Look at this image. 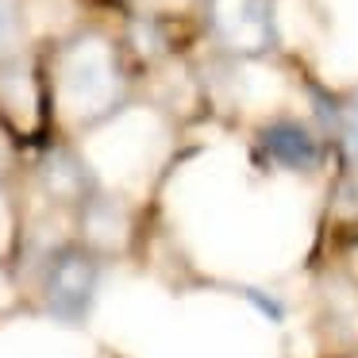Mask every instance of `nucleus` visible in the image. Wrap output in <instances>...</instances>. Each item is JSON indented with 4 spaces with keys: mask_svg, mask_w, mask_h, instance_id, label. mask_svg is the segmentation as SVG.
I'll return each mask as SVG.
<instances>
[{
    "mask_svg": "<svg viewBox=\"0 0 358 358\" xmlns=\"http://www.w3.org/2000/svg\"><path fill=\"white\" fill-rule=\"evenodd\" d=\"M35 185H39V193L50 204L70 208V212H78L93 193H101V181H96L93 166L70 143H55V147H47L39 155V162H35Z\"/></svg>",
    "mask_w": 358,
    "mask_h": 358,
    "instance_id": "nucleus-4",
    "label": "nucleus"
},
{
    "mask_svg": "<svg viewBox=\"0 0 358 358\" xmlns=\"http://www.w3.org/2000/svg\"><path fill=\"white\" fill-rule=\"evenodd\" d=\"M104 278V258L85 250L78 239L55 247L39 266V304L62 324H85Z\"/></svg>",
    "mask_w": 358,
    "mask_h": 358,
    "instance_id": "nucleus-2",
    "label": "nucleus"
},
{
    "mask_svg": "<svg viewBox=\"0 0 358 358\" xmlns=\"http://www.w3.org/2000/svg\"><path fill=\"white\" fill-rule=\"evenodd\" d=\"M339 143H343V155L350 162H358V89L347 93L339 104Z\"/></svg>",
    "mask_w": 358,
    "mask_h": 358,
    "instance_id": "nucleus-9",
    "label": "nucleus"
},
{
    "mask_svg": "<svg viewBox=\"0 0 358 358\" xmlns=\"http://www.w3.org/2000/svg\"><path fill=\"white\" fill-rule=\"evenodd\" d=\"M50 96L58 116L78 131L108 124L131 96L127 66L116 43L101 31H81L62 43L50 70Z\"/></svg>",
    "mask_w": 358,
    "mask_h": 358,
    "instance_id": "nucleus-1",
    "label": "nucleus"
},
{
    "mask_svg": "<svg viewBox=\"0 0 358 358\" xmlns=\"http://www.w3.org/2000/svg\"><path fill=\"white\" fill-rule=\"evenodd\" d=\"M12 178H16V155H12L8 143L0 139V189L12 185Z\"/></svg>",
    "mask_w": 358,
    "mask_h": 358,
    "instance_id": "nucleus-10",
    "label": "nucleus"
},
{
    "mask_svg": "<svg viewBox=\"0 0 358 358\" xmlns=\"http://www.w3.org/2000/svg\"><path fill=\"white\" fill-rule=\"evenodd\" d=\"M78 243L85 250H93L96 258H120L131 243V208H127L124 196H112V193H93L78 212Z\"/></svg>",
    "mask_w": 358,
    "mask_h": 358,
    "instance_id": "nucleus-5",
    "label": "nucleus"
},
{
    "mask_svg": "<svg viewBox=\"0 0 358 358\" xmlns=\"http://www.w3.org/2000/svg\"><path fill=\"white\" fill-rule=\"evenodd\" d=\"M24 39H27L24 0H0V70L20 58Z\"/></svg>",
    "mask_w": 358,
    "mask_h": 358,
    "instance_id": "nucleus-8",
    "label": "nucleus"
},
{
    "mask_svg": "<svg viewBox=\"0 0 358 358\" xmlns=\"http://www.w3.org/2000/svg\"><path fill=\"white\" fill-rule=\"evenodd\" d=\"M320 327L331 339H358V281L350 273H327L316 289Z\"/></svg>",
    "mask_w": 358,
    "mask_h": 358,
    "instance_id": "nucleus-7",
    "label": "nucleus"
},
{
    "mask_svg": "<svg viewBox=\"0 0 358 358\" xmlns=\"http://www.w3.org/2000/svg\"><path fill=\"white\" fill-rule=\"evenodd\" d=\"M258 143H262V155L289 173H312L324 158L316 131L301 120H273L258 131Z\"/></svg>",
    "mask_w": 358,
    "mask_h": 358,
    "instance_id": "nucleus-6",
    "label": "nucleus"
},
{
    "mask_svg": "<svg viewBox=\"0 0 358 358\" xmlns=\"http://www.w3.org/2000/svg\"><path fill=\"white\" fill-rule=\"evenodd\" d=\"M204 31L231 58H266L278 50V4L273 0H201Z\"/></svg>",
    "mask_w": 358,
    "mask_h": 358,
    "instance_id": "nucleus-3",
    "label": "nucleus"
}]
</instances>
